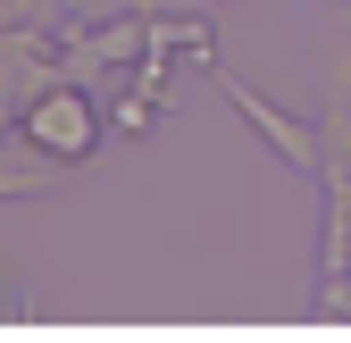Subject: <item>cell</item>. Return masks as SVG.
Listing matches in <instances>:
<instances>
[{
	"label": "cell",
	"mask_w": 351,
	"mask_h": 343,
	"mask_svg": "<svg viewBox=\"0 0 351 343\" xmlns=\"http://www.w3.org/2000/svg\"><path fill=\"white\" fill-rule=\"evenodd\" d=\"M25 134L42 143V151H59V159H75V151H93V109H84L75 93H51L34 117H25Z\"/></svg>",
	"instance_id": "cell-1"
}]
</instances>
